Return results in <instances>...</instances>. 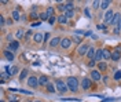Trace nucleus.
I'll list each match as a JSON object with an SVG mask.
<instances>
[{
  "instance_id": "1",
  "label": "nucleus",
  "mask_w": 121,
  "mask_h": 102,
  "mask_svg": "<svg viewBox=\"0 0 121 102\" xmlns=\"http://www.w3.org/2000/svg\"><path fill=\"white\" fill-rule=\"evenodd\" d=\"M66 84H68L69 90H70L72 93H76V91L78 90V80H77V77H73V76L68 77L66 79Z\"/></svg>"
},
{
  "instance_id": "2",
  "label": "nucleus",
  "mask_w": 121,
  "mask_h": 102,
  "mask_svg": "<svg viewBox=\"0 0 121 102\" xmlns=\"http://www.w3.org/2000/svg\"><path fill=\"white\" fill-rule=\"evenodd\" d=\"M56 88L59 90V93L60 94H65L66 91H68V84L63 81V80H56Z\"/></svg>"
},
{
  "instance_id": "3",
  "label": "nucleus",
  "mask_w": 121,
  "mask_h": 102,
  "mask_svg": "<svg viewBox=\"0 0 121 102\" xmlns=\"http://www.w3.org/2000/svg\"><path fill=\"white\" fill-rule=\"evenodd\" d=\"M90 48H91V47L87 44V43H83L80 47L77 48V54H78V55H85L88 51H90Z\"/></svg>"
},
{
  "instance_id": "4",
  "label": "nucleus",
  "mask_w": 121,
  "mask_h": 102,
  "mask_svg": "<svg viewBox=\"0 0 121 102\" xmlns=\"http://www.w3.org/2000/svg\"><path fill=\"white\" fill-rule=\"evenodd\" d=\"M91 86H92V81H91V79L84 77L83 80H81V87H83V90H90Z\"/></svg>"
},
{
  "instance_id": "5",
  "label": "nucleus",
  "mask_w": 121,
  "mask_h": 102,
  "mask_svg": "<svg viewBox=\"0 0 121 102\" xmlns=\"http://www.w3.org/2000/svg\"><path fill=\"white\" fill-rule=\"evenodd\" d=\"M18 71H19V69H18V66H7V68H6V72L8 73V76H10V77L15 76V75L18 73Z\"/></svg>"
},
{
  "instance_id": "6",
  "label": "nucleus",
  "mask_w": 121,
  "mask_h": 102,
  "mask_svg": "<svg viewBox=\"0 0 121 102\" xmlns=\"http://www.w3.org/2000/svg\"><path fill=\"white\" fill-rule=\"evenodd\" d=\"M28 86L32 87V88H36V87L39 86V79H36L35 76H30V77L28 79Z\"/></svg>"
},
{
  "instance_id": "7",
  "label": "nucleus",
  "mask_w": 121,
  "mask_h": 102,
  "mask_svg": "<svg viewBox=\"0 0 121 102\" xmlns=\"http://www.w3.org/2000/svg\"><path fill=\"white\" fill-rule=\"evenodd\" d=\"M113 17H114V13L112 11V10H109V11L105 14V25L112 24V21H113Z\"/></svg>"
},
{
  "instance_id": "8",
  "label": "nucleus",
  "mask_w": 121,
  "mask_h": 102,
  "mask_svg": "<svg viewBox=\"0 0 121 102\" xmlns=\"http://www.w3.org/2000/svg\"><path fill=\"white\" fill-rule=\"evenodd\" d=\"M70 44H72V40L68 39V37H65V39L60 40V47L63 48V50H66V48L70 47Z\"/></svg>"
},
{
  "instance_id": "9",
  "label": "nucleus",
  "mask_w": 121,
  "mask_h": 102,
  "mask_svg": "<svg viewBox=\"0 0 121 102\" xmlns=\"http://www.w3.org/2000/svg\"><path fill=\"white\" fill-rule=\"evenodd\" d=\"M96 53H98V50H96V48L91 47V48H90V51L87 53V57H88V59H90V61L95 59V57H96Z\"/></svg>"
},
{
  "instance_id": "10",
  "label": "nucleus",
  "mask_w": 121,
  "mask_h": 102,
  "mask_svg": "<svg viewBox=\"0 0 121 102\" xmlns=\"http://www.w3.org/2000/svg\"><path fill=\"white\" fill-rule=\"evenodd\" d=\"M91 79H92V80H94V81H99V80H100V72L99 71H92L91 72Z\"/></svg>"
},
{
  "instance_id": "11",
  "label": "nucleus",
  "mask_w": 121,
  "mask_h": 102,
  "mask_svg": "<svg viewBox=\"0 0 121 102\" xmlns=\"http://www.w3.org/2000/svg\"><path fill=\"white\" fill-rule=\"evenodd\" d=\"M18 47H19V43L14 40V41H11V43H10V46H8V50H10L11 53H14V51H17V50H18Z\"/></svg>"
},
{
  "instance_id": "12",
  "label": "nucleus",
  "mask_w": 121,
  "mask_h": 102,
  "mask_svg": "<svg viewBox=\"0 0 121 102\" xmlns=\"http://www.w3.org/2000/svg\"><path fill=\"white\" fill-rule=\"evenodd\" d=\"M60 37H54V39H51L50 40V47H56V46H58V44H60Z\"/></svg>"
},
{
  "instance_id": "13",
  "label": "nucleus",
  "mask_w": 121,
  "mask_h": 102,
  "mask_svg": "<svg viewBox=\"0 0 121 102\" xmlns=\"http://www.w3.org/2000/svg\"><path fill=\"white\" fill-rule=\"evenodd\" d=\"M120 58H121V53H120V51H117V50H114L113 53H112V61L117 62Z\"/></svg>"
},
{
  "instance_id": "14",
  "label": "nucleus",
  "mask_w": 121,
  "mask_h": 102,
  "mask_svg": "<svg viewBox=\"0 0 121 102\" xmlns=\"http://www.w3.org/2000/svg\"><path fill=\"white\" fill-rule=\"evenodd\" d=\"M47 84H48V77H47V76H41V77L39 79V86L47 87Z\"/></svg>"
},
{
  "instance_id": "15",
  "label": "nucleus",
  "mask_w": 121,
  "mask_h": 102,
  "mask_svg": "<svg viewBox=\"0 0 121 102\" xmlns=\"http://www.w3.org/2000/svg\"><path fill=\"white\" fill-rule=\"evenodd\" d=\"M3 54H4V57H6V58H7V61H14V54H13L10 50H6Z\"/></svg>"
},
{
  "instance_id": "16",
  "label": "nucleus",
  "mask_w": 121,
  "mask_h": 102,
  "mask_svg": "<svg viewBox=\"0 0 121 102\" xmlns=\"http://www.w3.org/2000/svg\"><path fill=\"white\" fill-rule=\"evenodd\" d=\"M120 13H114V17H113V21H112V24L110 25H116V26H117V24H118V22H120Z\"/></svg>"
},
{
  "instance_id": "17",
  "label": "nucleus",
  "mask_w": 121,
  "mask_h": 102,
  "mask_svg": "<svg viewBox=\"0 0 121 102\" xmlns=\"http://www.w3.org/2000/svg\"><path fill=\"white\" fill-rule=\"evenodd\" d=\"M103 59H106V61L112 59V53H110L107 48H103Z\"/></svg>"
},
{
  "instance_id": "18",
  "label": "nucleus",
  "mask_w": 121,
  "mask_h": 102,
  "mask_svg": "<svg viewBox=\"0 0 121 102\" xmlns=\"http://www.w3.org/2000/svg\"><path fill=\"white\" fill-rule=\"evenodd\" d=\"M33 40H35L36 43H41V41H44V39H43V35H41V33H35Z\"/></svg>"
},
{
  "instance_id": "19",
  "label": "nucleus",
  "mask_w": 121,
  "mask_h": 102,
  "mask_svg": "<svg viewBox=\"0 0 121 102\" xmlns=\"http://www.w3.org/2000/svg\"><path fill=\"white\" fill-rule=\"evenodd\" d=\"M58 22H59L60 25H65L66 22H68V18L65 17V14H60V15L58 17Z\"/></svg>"
},
{
  "instance_id": "20",
  "label": "nucleus",
  "mask_w": 121,
  "mask_h": 102,
  "mask_svg": "<svg viewBox=\"0 0 121 102\" xmlns=\"http://www.w3.org/2000/svg\"><path fill=\"white\" fill-rule=\"evenodd\" d=\"M107 69V63L106 62H99L98 63V71L99 72H105Z\"/></svg>"
},
{
  "instance_id": "21",
  "label": "nucleus",
  "mask_w": 121,
  "mask_h": 102,
  "mask_svg": "<svg viewBox=\"0 0 121 102\" xmlns=\"http://www.w3.org/2000/svg\"><path fill=\"white\" fill-rule=\"evenodd\" d=\"M65 7H66V11H74V4L72 3V1H68L66 4H65ZM65 11V13H66Z\"/></svg>"
},
{
  "instance_id": "22",
  "label": "nucleus",
  "mask_w": 121,
  "mask_h": 102,
  "mask_svg": "<svg viewBox=\"0 0 121 102\" xmlns=\"http://www.w3.org/2000/svg\"><path fill=\"white\" fill-rule=\"evenodd\" d=\"M11 15H13V19H14V21H19V19H21L19 11H17V10H14V11L11 13Z\"/></svg>"
},
{
  "instance_id": "23",
  "label": "nucleus",
  "mask_w": 121,
  "mask_h": 102,
  "mask_svg": "<svg viewBox=\"0 0 121 102\" xmlns=\"http://www.w3.org/2000/svg\"><path fill=\"white\" fill-rule=\"evenodd\" d=\"M45 13H47V15H48L50 18H51V17H54V13H55V8H54L52 6H50V7L47 8V11H45Z\"/></svg>"
},
{
  "instance_id": "24",
  "label": "nucleus",
  "mask_w": 121,
  "mask_h": 102,
  "mask_svg": "<svg viewBox=\"0 0 121 102\" xmlns=\"http://www.w3.org/2000/svg\"><path fill=\"white\" fill-rule=\"evenodd\" d=\"M100 59H103V50H98L96 57H95V61H100Z\"/></svg>"
},
{
  "instance_id": "25",
  "label": "nucleus",
  "mask_w": 121,
  "mask_h": 102,
  "mask_svg": "<svg viewBox=\"0 0 121 102\" xmlns=\"http://www.w3.org/2000/svg\"><path fill=\"white\" fill-rule=\"evenodd\" d=\"M7 79H10L8 73H7V72H1V84H3V83H6V81H7Z\"/></svg>"
},
{
  "instance_id": "26",
  "label": "nucleus",
  "mask_w": 121,
  "mask_h": 102,
  "mask_svg": "<svg viewBox=\"0 0 121 102\" xmlns=\"http://www.w3.org/2000/svg\"><path fill=\"white\" fill-rule=\"evenodd\" d=\"M112 4V1H107V0H105V1H102L100 3V8H103V10H107V7Z\"/></svg>"
},
{
  "instance_id": "27",
  "label": "nucleus",
  "mask_w": 121,
  "mask_h": 102,
  "mask_svg": "<svg viewBox=\"0 0 121 102\" xmlns=\"http://www.w3.org/2000/svg\"><path fill=\"white\" fill-rule=\"evenodd\" d=\"M39 18H40L41 21H48V19H50V17L47 15V13H41V14H39Z\"/></svg>"
},
{
  "instance_id": "28",
  "label": "nucleus",
  "mask_w": 121,
  "mask_h": 102,
  "mask_svg": "<svg viewBox=\"0 0 121 102\" xmlns=\"http://www.w3.org/2000/svg\"><path fill=\"white\" fill-rule=\"evenodd\" d=\"M28 73H29V71H28V69H23V71L21 72V75H19V80H23V79L28 76Z\"/></svg>"
},
{
  "instance_id": "29",
  "label": "nucleus",
  "mask_w": 121,
  "mask_h": 102,
  "mask_svg": "<svg viewBox=\"0 0 121 102\" xmlns=\"http://www.w3.org/2000/svg\"><path fill=\"white\" fill-rule=\"evenodd\" d=\"M47 91H48V93H55V87H54L52 83H48V84H47Z\"/></svg>"
},
{
  "instance_id": "30",
  "label": "nucleus",
  "mask_w": 121,
  "mask_h": 102,
  "mask_svg": "<svg viewBox=\"0 0 121 102\" xmlns=\"http://www.w3.org/2000/svg\"><path fill=\"white\" fill-rule=\"evenodd\" d=\"M15 37H17V39H22V37H23V31H22V29H18V31H17Z\"/></svg>"
},
{
  "instance_id": "31",
  "label": "nucleus",
  "mask_w": 121,
  "mask_h": 102,
  "mask_svg": "<svg viewBox=\"0 0 121 102\" xmlns=\"http://www.w3.org/2000/svg\"><path fill=\"white\" fill-rule=\"evenodd\" d=\"M73 41H74L76 44H80V46H81V41H83V39H81L80 36H74V39H73Z\"/></svg>"
},
{
  "instance_id": "32",
  "label": "nucleus",
  "mask_w": 121,
  "mask_h": 102,
  "mask_svg": "<svg viewBox=\"0 0 121 102\" xmlns=\"http://www.w3.org/2000/svg\"><path fill=\"white\" fill-rule=\"evenodd\" d=\"M65 17H66V18H72V17H74V11H66V13H65Z\"/></svg>"
},
{
  "instance_id": "33",
  "label": "nucleus",
  "mask_w": 121,
  "mask_h": 102,
  "mask_svg": "<svg viewBox=\"0 0 121 102\" xmlns=\"http://www.w3.org/2000/svg\"><path fill=\"white\" fill-rule=\"evenodd\" d=\"M30 18H32V19H37L39 14L36 13V11H32V13H30Z\"/></svg>"
},
{
  "instance_id": "34",
  "label": "nucleus",
  "mask_w": 121,
  "mask_h": 102,
  "mask_svg": "<svg viewBox=\"0 0 121 102\" xmlns=\"http://www.w3.org/2000/svg\"><path fill=\"white\" fill-rule=\"evenodd\" d=\"M56 21H58V18H55V15H54V17H51V18L48 19V22H50V25H54L55 22H56Z\"/></svg>"
},
{
  "instance_id": "35",
  "label": "nucleus",
  "mask_w": 121,
  "mask_h": 102,
  "mask_svg": "<svg viewBox=\"0 0 121 102\" xmlns=\"http://www.w3.org/2000/svg\"><path fill=\"white\" fill-rule=\"evenodd\" d=\"M114 79H116V80H120L121 79V71H117L114 73Z\"/></svg>"
},
{
  "instance_id": "36",
  "label": "nucleus",
  "mask_w": 121,
  "mask_h": 102,
  "mask_svg": "<svg viewBox=\"0 0 121 102\" xmlns=\"http://www.w3.org/2000/svg\"><path fill=\"white\" fill-rule=\"evenodd\" d=\"M100 3H102V1H99V0H96V1H94V3H92V4H94L92 7H94V8H98V7H100Z\"/></svg>"
},
{
  "instance_id": "37",
  "label": "nucleus",
  "mask_w": 121,
  "mask_h": 102,
  "mask_svg": "<svg viewBox=\"0 0 121 102\" xmlns=\"http://www.w3.org/2000/svg\"><path fill=\"white\" fill-rule=\"evenodd\" d=\"M58 10H60V11H66V7H65V4L59 3V4H58Z\"/></svg>"
},
{
  "instance_id": "38",
  "label": "nucleus",
  "mask_w": 121,
  "mask_h": 102,
  "mask_svg": "<svg viewBox=\"0 0 121 102\" xmlns=\"http://www.w3.org/2000/svg\"><path fill=\"white\" fill-rule=\"evenodd\" d=\"M30 36H32V31H28L26 33H25V40H29Z\"/></svg>"
},
{
  "instance_id": "39",
  "label": "nucleus",
  "mask_w": 121,
  "mask_h": 102,
  "mask_svg": "<svg viewBox=\"0 0 121 102\" xmlns=\"http://www.w3.org/2000/svg\"><path fill=\"white\" fill-rule=\"evenodd\" d=\"M4 25H6V21H4V17H0V26H1V28H4Z\"/></svg>"
},
{
  "instance_id": "40",
  "label": "nucleus",
  "mask_w": 121,
  "mask_h": 102,
  "mask_svg": "<svg viewBox=\"0 0 121 102\" xmlns=\"http://www.w3.org/2000/svg\"><path fill=\"white\" fill-rule=\"evenodd\" d=\"M95 65H96V61H95V59H92V61H90V62H88V66H90V68H94Z\"/></svg>"
},
{
  "instance_id": "41",
  "label": "nucleus",
  "mask_w": 121,
  "mask_h": 102,
  "mask_svg": "<svg viewBox=\"0 0 121 102\" xmlns=\"http://www.w3.org/2000/svg\"><path fill=\"white\" fill-rule=\"evenodd\" d=\"M84 14H85L87 18H91V13H90V10H88V8H85V10H84Z\"/></svg>"
},
{
  "instance_id": "42",
  "label": "nucleus",
  "mask_w": 121,
  "mask_h": 102,
  "mask_svg": "<svg viewBox=\"0 0 121 102\" xmlns=\"http://www.w3.org/2000/svg\"><path fill=\"white\" fill-rule=\"evenodd\" d=\"M120 32H121V29L118 28V26H116V28H114V31H113V33H114V35H118Z\"/></svg>"
},
{
  "instance_id": "43",
  "label": "nucleus",
  "mask_w": 121,
  "mask_h": 102,
  "mask_svg": "<svg viewBox=\"0 0 121 102\" xmlns=\"http://www.w3.org/2000/svg\"><path fill=\"white\" fill-rule=\"evenodd\" d=\"M48 39H50V33H45L44 35V41H47Z\"/></svg>"
},
{
  "instance_id": "44",
  "label": "nucleus",
  "mask_w": 121,
  "mask_h": 102,
  "mask_svg": "<svg viewBox=\"0 0 121 102\" xmlns=\"http://www.w3.org/2000/svg\"><path fill=\"white\" fill-rule=\"evenodd\" d=\"M102 80H103V83H107V81H109V76H103Z\"/></svg>"
},
{
  "instance_id": "45",
  "label": "nucleus",
  "mask_w": 121,
  "mask_h": 102,
  "mask_svg": "<svg viewBox=\"0 0 121 102\" xmlns=\"http://www.w3.org/2000/svg\"><path fill=\"white\" fill-rule=\"evenodd\" d=\"M39 25H40V22H33V24H32V28H35V26H39Z\"/></svg>"
},
{
  "instance_id": "46",
  "label": "nucleus",
  "mask_w": 121,
  "mask_h": 102,
  "mask_svg": "<svg viewBox=\"0 0 121 102\" xmlns=\"http://www.w3.org/2000/svg\"><path fill=\"white\" fill-rule=\"evenodd\" d=\"M117 26H118V28H120V29H121V19H120V22L117 24Z\"/></svg>"
},
{
  "instance_id": "47",
  "label": "nucleus",
  "mask_w": 121,
  "mask_h": 102,
  "mask_svg": "<svg viewBox=\"0 0 121 102\" xmlns=\"http://www.w3.org/2000/svg\"><path fill=\"white\" fill-rule=\"evenodd\" d=\"M35 102H41V101H35Z\"/></svg>"
}]
</instances>
